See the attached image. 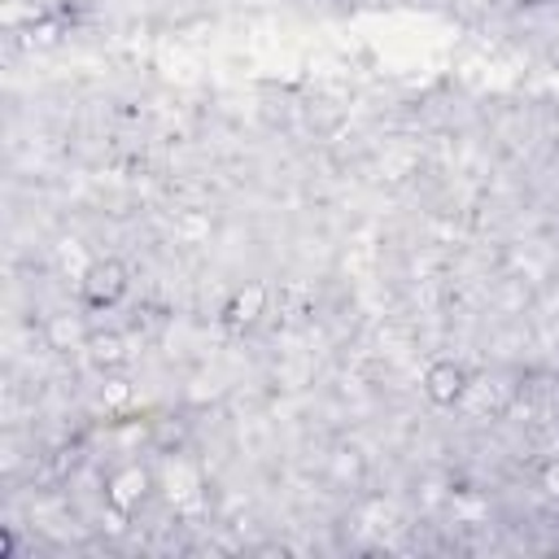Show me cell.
Returning <instances> with one entry per match:
<instances>
[{"label":"cell","instance_id":"1","mask_svg":"<svg viewBox=\"0 0 559 559\" xmlns=\"http://www.w3.org/2000/svg\"><path fill=\"white\" fill-rule=\"evenodd\" d=\"M131 288V271L122 258H96L83 280H79V297L87 310H114Z\"/></svg>","mask_w":559,"mask_h":559},{"label":"cell","instance_id":"2","mask_svg":"<svg viewBox=\"0 0 559 559\" xmlns=\"http://www.w3.org/2000/svg\"><path fill=\"white\" fill-rule=\"evenodd\" d=\"M148 489H153V472L140 467V463H122V467H114V472L105 476V502H109V511H118V515H135V511L144 507Z\"/></svg>","mask_w":559,"mask_h":559},{"label":"cell","instance_id":"3","mask_svg":"<svg viewBox=\"0 0 559 559\" xmlns=\"http://www.w3.org/2000/svg\"><path fill=\"white\" fill-rule=\"evenodd\" d=\"M266 301H271L266 284H262V280H245V284L231 288L227 301L218 306V323L231 328V332H245V328H253V323L266 314Z\"/></svg>","mask_w":559,"mask_h":559},{"label":"cell","instance_id":"4","mask_svg":"<svg viewBox=\"0 0 559 559\" xmlns=\"http://www.w3.org/2000/svg\"><path fill=\"white\" fill-rule=\"evenodd\" d=\"M424 393H428L432 406H459L463 393H467V371L454 358H437L424 371Z\"/></svg>","mask_w":559,"mask_h":559},{"label":"cell","instance_id":"5","mask_svg":"<svg viewBox=\"0 0 559 559\" xmlns=\"http://www.w3.org/2000/svg\"><path fill=\"white\" fill-rule=\"evenodd\" d=\"M83 345H87V358H92L96 371H118V367H127V358H131L122 332H87Z\"/></svg>","mask_w":559,"mask_h":559},{"label":"cell","instance_id":"6","mask_svg":"<svg viewBox=\"0 0 559 559\" xmlns=\"http://www.w3.org/2000/svg\"><path fill=\"white\" fill-rule=\"evenodd\" d=\"M26 39H31V44H57V26H52V22H39V26H31Z\"/></svg>","mask_w":559,"mask_h":559},{"label":"cell","instance_id":"7","mask_svg":"<svg viewBox=\"0 0 559 559\" xmlns=\"http://www.w3.org/2000/svg\"><path fill=\"white\" fill-rule=\"evenodd\" d=\"M13 528H0V559H13Z\"/></svg>","mask_w":559,"mask_h":559}]
</instances>
